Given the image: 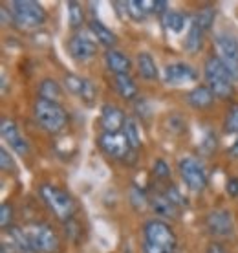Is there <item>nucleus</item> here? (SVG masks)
<instances>
[{
	"instance_id": "nucleus-7",
	"label": "nucleus",
	"mask_w": 238,
	"mask_h": 253,
	"mask_svg": "<svg viewBox=\"0 0 238 253\" xmlns=\"http://www.w3.org/2000/svg\"><path fill=\"white\" fill-rule=\"evenodd\" d=\"M26 233L32 241L33 250L37 253H55L59 252L61 241L48 224H32L28 226Z\"/></svg>"
},
{
	"instance_id": "nucleus-32",
	"label": "nucleus",
	"mask_w": 238,
	"mask_h": 253,
	"mask_svg": "<svg viewBox=\"0 0 238 253\" xmlns=\"http://www.w3.org/2000/svg\"><path fill=\"white\" fill-rule=\"evenodd\" d=\"M0 167L4 172L15 171V162H13V158L9 156V152L6 149H0Z\"/></svg>"
},
{
	"instance_id": "nucleus-25",
	"label": "nucleus",
	"mask_w": 238,
	"mask_h": 253,
	"mask_svg": "<svg viewBox=\"0 0 238 253\" xmlns=\"http://www.w3.org/2000/svg\"><path fill=\"white\" fill-rule=\"evenodd\" d=\"M201 42H203V30L193 22L187 37H185V48H187L189 53H196L201 48Z\"/></svg>"
},
{
	"instance_id": "nucleus-19",
	"label": "nucleus",
	"mask_w": 238,
	"mask_h": 253,
	"mask_svg": "<svg viewBox=\"0 0 238 253\" xmlns=\"http://www.w3.org/2000/svg\"><path fill=\"white\" fill-rule=\"evenodd\" d=\"M88 28H90L92 35H94V37L97 39L103 46H107V48H110V50H112L114 46L118 44V37H116V33H114L112 30H108L107 26L103 24V22H99L97 19L90 20Z\"/></svg>"
},
{
	"instance_id": "nucleus-38",
	"label": "nucleus",
	"mask_w": 238,
	"mask_h": 253,
	"mask_svg": "<svg viewBox=\"0 0 238 253\" xmlns=\"http://www.w3.org/2000/svg\"><path fill=\"white\" fill-rule=\"evenodd\" d=\"M229 156H231V158H235V160H238V139L233 143L231 149H229Z\"/></svg>"
},
{
	"instance_id": "nucleus-28",
	"label": "nucleus",
	"mask_w": 238,
	"mask_h": 253,
	"mask_svg": "<svg viewBox=\"0 0 238 253\" xmlns=\"http://www.w3.org/2000/svg\"><path fill=\"white\" fill-rule=\"evenodd\" d=\"M213 20H214V9H211V7H203V9H200V11L195 15V22L196 26H200L201 30L205 32V30H209L211 26H213Z\"/></svg>"
},
{
	"instance_id": "nucleus-13",
	"label": "nucleus",
	"mask_w": 238,
	"mask_h": 253,
	"mask_svg": "<svg viewBox=\"0 0 238 253\" xmlns=\"http://www.w3.org/2000/svg\"><path fill=\"white\" fill-rule=\"evenodd\" d=\"M68 50H70V55L76 59V61L84 63V61L92 59L97 53V42L90 35L79 33V35H74V37L70 39Z\"/></svg>"
},
{
	"instance_id": "nucleus-14",
	"label": "nucleus",
	"mask_w": 238,
	"mask_h": 253,
	"mask_svg": "<svg viewBox=\"0 0 238 253\" xmlns=\"http://www.w3.org/2000/svg\"><path fill=\"white\" fill-rule=\"evenodd\" d=\"M196 70L191 66V64H185V63H174V64H169V66H165L163 70V79L165 83H169V84H183V83H189V81H196Z\"/></svg>"
},
{
	"instance_id": "nucleus-30",
	"label": "nucleus",
	"mask_w": 238,
	"mask_h": 253,
	"mask_svg": "<svg viewBox=\"0 0 238 253\" xmlns=\"http://www.w3.org/2000/svg\"><path fill=\"white\" fill-rule=\"evenodd\" d=\"M125 6H126V15L130 17V19L134 20H143L145 19V9L143 6H141V2H138V0H128V2H125Z\"/></svg>"
},
{
	"instance_id": "nucleus-9",
	"label": "nucleus",
	"mask_w": 238,
	"mask_h": 253,
	"mask_svg": "<svg viewBox=\"0 0 238 253\" xmlns=\"http://www.w3.org/2000/svg\"><path fill=\"white\" fill-rule=\"evenodd\" d=\"M99 147L107 156L114 160H123V162H126L128 152H134L123 132H103L99 136Z\"/></svg>"
},
{
	"instance_id": "nucleus-33",
	"label": "nucleus",
	"mask_w": 238,
	"mask_h": 253,
	"mask_svg": "<svg viewBox=\"0 0 238 253\" xmlns=\"http://www.w3.org/2000/svg\"><path fill=\"white\" fill-rule=\"evenodd\" d=\"M201 151L205 152V154H213L216 151V136L213 132L207 134V138L203 139V143H201Z\"/></svg>"
},
{
	"instance_id": "nucleus-10",
	"label": "nucleus",
	"mask_w": 238,
	"mask_h": 253,
	"mask_svg": "<svg viewBox=\"0 0 238 253\" xmlns=\"http://www.w3.org/2000/svg\"><path fill=\"white\" fill-rule=\"evenodd\" d=\"M207 231L214 237H227L235 231V220L227 209H214L205 216Z\"/></svg>"
},
{
	"instance_id": "nucleus-36",
	"label": "nucleus",
	"mask_w": 238,
	"mask_h": 253,
	"mask_svg": "<svg viewBox=\"0 0 238 253\" xmlns=\"http://www.w3.org/2000/svg\"><path fill=\"white\" fill-rule=\"evenodd\" d=\"M169 2H167V0H154V13H163V15H165V13L169 11Z\"/></svg>"
},
{
	"instance_id": "nucleus-6",
	"label": "nucleus",
	"mask_w": 238,
	"mask_h": 253,
	"mask_svg": "<svg viewBox=\"0 0 238 253\" xmlns=\"http://www.w3.org/2000/svg\"><path fill=\"white\" fill-rule=\"evenodd\" d=\"M178 171L193 193H201L207 187V172L200 160H196L195 156H183L178 162Z\"/></svg>"
},
{
	"instance_id": "nucleus-11",
	"label": "nucleus",
	"mask_w": 238,
	"mask_h": 253,
	"mask_svg": "<svg viewBox=\"0 0 238 253\" xmlns=\"http://www.w3.org/2000/svg\"><path fill=\"white\" fill-rule=\"evenodd\" d=\"M0 132H2V138L6 139L9 147H11L15 152H19L20 156H26L30 152V145L26 138L20 134L19 126L15 125V121L9 120V118H2L0 121Z\"/></svg>"
},
{
	"instance_id": "nucleus-23",
	"label": "nucleus",
	"mask_w": 238,
	"mask_h": 253,
	"mask_svg": "<svg viewBox=\"0 0 238 253\" xmlns=\"http://www.w3.org/2000/svg\"><path fill=\"white\" fill-rule=\"evenodd\" d=\"M39 94H40V99L57 103L63 95V88H61V84L55 79H44L40 83V86H39Z\"/></svg>"
},
{
	"instance_id": "nucleus-12",
	"label": "nucleus",
	"mask_w": 238,
	"mask_h": 253,
	"mask_svg": "<svg viewBox=\"0 0 238 253\" xmlns=\"http://www.w3.org/2000/svg\"><path fill=\"white\" fill-rule=\"evenodd\" d=\"M64 86L68 88V92L77 95L84 103H94L95 94H97L94 83L86 79V77L76 76V74H68V76L64 77Z\"/></svg>"
},
{
	"instance_id": "nucleus-20",
	"label": "nucleus",
	"mask_w": 238,
	"mask_h": 253,
	"mask_svg": "<svg viewBox=\"0 0 238 253\" xmlns=\"http://www.w3.org/2000/svg\"><path fill=\"white\" fill-rule=\"evenodd\" d=\"M7 233H9V241H11V244L15 246V250H17L19 253H37L35 250H33L32 241H30V237H28V233H26V229L11 226V228L7 229Z\"/></svg>"
},
{
	"instance_id": "nucleus-35",
	"label": "nucleus",
	"mask_w": 238,
	"mask_h": 253,
	"mask_svg": "<svg viewBox=\"0 0 238 253\" xmlns=\"http://www.w3.org/2000/svg\"><path fill=\"white\" fill-rule=\"evenodd\" d=\"M226 191L231 198H238V178H229V180H227Z\"/></svg>"
},
{
	"instance_id": "nucleus-15",
	"label": "nucleus",
	"mask_w": 238,
	"mask_h": 253,
	"mask_svg": "<svg viewBox=\"0 0 238 253\" xmlns=\"http://www.w3.org/2000/svg\"><path fill=\"white\" fill-rule=\"evenodd\" d=\"M149 204H151L152 211L163 218H178L180 216V208L174 202H170L163 191H158L149 196Z\"/></svg>"
},
{
	"instance_id": "nucleus-18",
	"label": "nucleus",
	"mask_w": 238,
	"mask_h": 253,
	"mask_svg": "<svg viewBox=\"0 0 238 253\" xmlns=\"http://www.w3.org/2000/svg\"><path fill=\"white\" fill-rule=\"evenodd\" d=\"M187 101L193 108L205 110V108H209L211 105H213L214 94L209 90V86H203V84H200V86H196V88H193L191 92H189Z\"/></svg>"
},
{
	"instance_id": "nucleus-27",
	"label": "nucleus",
	"mask_w": 238,
	"mask_h": 253,
	"mask_svg": "<svg viewBox=\"0 0 238 253\" xmlns=\"http://www.w3.org/2000/svg\"><path fill=\"white\" fill-rule=\"evenodd\" d=\"M68 19H70V26L72 28H79L84 22V11H82V6L79 2H68Z\"/></svg>"
},
{
	"instance_id": "nucleus-26",
	"label": "nucleus",
	"mask_w": 238,
	"mask_h": 253,
	"mask_svg": "<svg viewBox=\"0 0 238 253\" xmlns=\"http://www.w3.org/2000/svg\"><path fill=\"white\" fill-rule=\"evenodd\" d=\"M163 26L172 33H182L185 26V15L182 11H167L163 15Z\"/></svg>"
},
{
	"instance_id": "nucleus-5",
	"label": "nucleus",
	"mask_w": 238,
	"mask_h": 253,
	"mask_svg": "<svg viewBox=\"0 0 238 253\" xmlns=\"http://www.w3.org/2000/svg\"><path fill=\"white\" fill-rule=\"evenodd\" d=\"M11 11L15 22L22 30L40 28L48 20L44 7L39 2H33V0H15V2H11Z\"/></svg>"
},
{
	"instance_id": "nucleus-22",
	"label": "nucleus",
	"mask_w": 238,
	"mask_h": 253,
	"mask_svg": "<svg viewBox=\"0 0 238 253\" xmlns=\"http://www.w3.org/2000/svg\"><path fill=\"white\" fill-rule=\"evenodd\" d=\"M138 70L145 81H156L158 79L156 63H154V59H152L151 53H147V51H143V53L138 55Z\"/></svg>"
},
{
	"instance_id": "nucleus-3",
	"label": "nucleus",
	"mask_w": 238,
	"mask_h": 253,
	"mask_svg": "<svg viewBox=\"0 0 238 253\" xmlns=\"http://www.w3.org/2000/svg\"><path fill=\"white\" fill-rule=\"evenodd\" d=\"M39 193H40V198L44 200V204L50 208V211L59 220L70 222L74 218V215H76V200L72 198L70 193L50 184L40 185Z\"/></svg>"
},
{
	"instance_id": "nucleus-16",
	"label": "nucleus",
	"mask_w": 238,
	"mask_h": 253,
	"mask_svg": "<svg viewBox=\"0 0 238 253\" xmlns=\"http://www.w3.org/2000/svg\"><path fill=\"white\" fill-rule=\"evenodd\" d=\"M125 114L114 105H105L101 110V125L105 128V132H119L125 126Z\"/></svg>"
},
{
	"instance_id": "nucleus-1",
	"label": "nucleus",
	"mask_w": 238,
	"mask_h": 253,
	"mask_svg": "<svg viewBox=\"0 0 238 253\" xmlns=\"http://www.w3.org/2000/svg\"><path fill=\"white\" fill-rule=\"evenodd\" d=\"M145 253H176L178 237L167 222L152 218L143 226Z\"/></svg>"
},
{
	"instance_id": "nucleus-8",
	"label": "nucleus",
	"mask_w": 238,
	"mask_h": 253,
	"mask_svg": "<svg viewBox=\"0 0 238 253\" xmlns=\"http://www.w3.org/2000/svg\"><path fill=\"white\" fill-rule=\"evenodd\" d=\"M214 46L216 57L231 72V76L238 79V41L229 33H220L214 39Z\"/></svg>"
},
{
	"instance_id": "nucleus-17",
	"label": "nucleus",
	"mask_w": 238,
	"mask_h": 253,
	"mask_svg": "<svg viewBox=\"0 0 238 253\" xmlns=\"http://www.w3.org/2000/svg\"><path fill=\"white\" fill-rule=\"evenodd\" d=\"M105 63H107L108 70L114 72L116 76H128V72L132 68L130 59L118 50H107V53H105Z\"/></svg>"
},
{
	"instance_id": "nucleus-2",
	"label": "nucleus",
	"mask_w": 238,
	"mask_h": 253,
	"mask_svg": "<svg viewBox=\"0 0 238 253\" xmlns=\"http://www.w3.org/2000/svg\"><path fill=\"white\" fill-rule=\"evenodd\" d=\"M205 79L207 86L214 94V97H218V99L233 97V92H235L233 81H235V77L224 66V63L218 57H214V55L205 61Z\"/></svg>"
},
{
	"instance_id": "nucleus-4",
	"label": "nucleus",
	"mask_w": 238,
	"mask_h": 253,
	"mask_svg": "<svg viewBox=\"0 0 238 253\" xmlns=\"http://www.w3.org/2000/svg\"><path fill=\"white\" fill-rule=\"evenodd\" d=\"M33 114H35V120H37L39 125L50 134H59L68 123V116L59 103L46 101L40 97L35 101Z\"/></svg>"
},
{
	"instance_id": "nucleus-24",
	"label": "nucleus",
	"mask_w": 238,
	"mask_h": 253,
	"mask_svg": "<svg viewBox=\"0 0 238 253\" xmlns=\"http://www.w3.org/2000/svg\"><path fill=\"white\" fill-rule=\"evenodd\" d=\"M123 134H125V138L132 151H138L139 147H141V132H139L138 123L132 120V118H126L125 126H123Z\"/></svg>"
},
{
	"instance_id": "nucleus-34",
	"label": "nucleus",
	"mask_w": 238,
	"mask_h": 253,
	"mask_svg": "<svg viewBox=\"0 0 238 253\" xmlns=\"http://www.w3.org/2000/svg\"><path fill=\"white\" fill-rule=\"evenodd\" d=\"M154 174H156V178H167L169 176V167H167V164L163 162V160H156V164H154Z\"/></svg>"
},
{
	"instance_id": "nucleus-39",
	"label": "nucleus",
	"mask_w": 238,
	"mask_h": 253,
	"mask_svg": "<svg viewBox=\"0 0 238 253\" xmlns=\"http://www.w3.org/2000/svg\"><path fill=\"white\" fill-rule=\"evenodd\" d=\"M2 253H7V250H6V244H2Z\"/></svg>"
},
{
	"instance_id": "nucleus-21",
	"label": "nucleus",
	"mask_w": 238,
	"mask_h": 253,
	"mask_svg": "<svg viewBox=\"0 0 238 253\" xmlns=\"http://www.w3.org/2000/svg\"><path fill=\"white\" fill-rule=\"evenodd\" d=\"M114 84H116V90H118V94L126 99V101H132V99H136V95H138V86H136V83L132 81L130 76H116L114 77Z\"/></svg>"
},
{
	"instance_id": "nucleus-29",
	"label": "nucleus",
	"mask_w": 238,
	"mask_h": 253,
	"mask_svg": "<svg viewBox=\"0 0 238 253\" xmlns=\"http://www.w3.org/2000/svg\"><path fill=\"white\" fill-rule=\"evenodd\" d=\"M226 132L238 134V103H233L226 116Z\"/></svg>"
},
{
	"instance_id": "nucleus-31",
	"label": "nucleus",
	"mask_w": 238,
	"mask_h": 253,
	"mask_svg": "<svg viewBox=\"0 0 238 253\" xmlns=\"http://www.w3.org/2000/svg\"><path fill=\"white\" fill-rule=\"evenodd\" d=\"M11 220H13L11 204H2V208H0V224H2V228L4 229L11 228Z\"/></svg>"
},
{
	"instance_id": "nucleus-37",
	"label": "nucleus",
	"mask_w": 238,
	"mask_h": 253,
	"mask_svg": "<svg viewBox=\"0 0 238 253\" xmlns=\"http://www.w3.org/2000/svg\"><path fill=\"white\" fill-rule=\"evenodd\" d=\"M207 253H226V250L220 246V244L214 242V244H211V246L207 248Z\"/></svg>"
}]
</instances>
